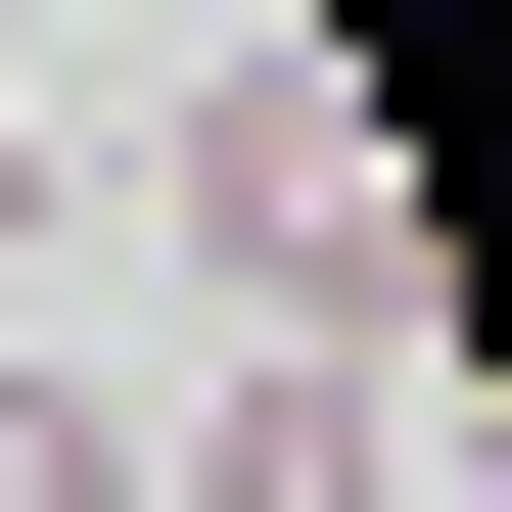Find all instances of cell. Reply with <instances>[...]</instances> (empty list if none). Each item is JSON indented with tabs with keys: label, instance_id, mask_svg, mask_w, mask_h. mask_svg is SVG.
<instances>
[{
	"label": "cell",
	"instance_id": "cell-1",
	"mask_svg": "<svg viewBox=\"0 0 512 512\" xmlns=\"http://www.w3.org/2000/svg\"><path fill=\"white\" fill-rule=\"evenodd\" d=\"M187 280H233V326H373V140H326V47L187 94Z\"/></svg>",
	"mask_w": 512,
	"mask_h": 512
},
{
	"label": "cell",
	"instance_id": "cell-3",
	"mask_svg": "<svg viewBox=\"0 0 512 512\" xmlns=\"http://www.w3.org/2000/svg\"><path fill=\"white\" fill-rule=\"evenodd\" d=\"M0 512H140V419H94V373H0Z\"/></svg>",
	"mask_w": 512,
	"mask_h": 512
},
{
	"label": "cell",
	"instance_id": "cell-4",
	"mask_svg": "<svg viewBox=\"0 0 512 512\" xmlns=\"http://www.w3.org/2000/svg\"><path fill=\"white\" fill-rule=\"evenodd\" d=\"M47 233H94V187H47V94H0V280H47Z\"/></svg>",
	"mask_w": 512,
	"mask_h": 512
},
{
	"label": "cell",
	"instance_id": "cell-2",
	"mask_svg": "<svg viewBox=\"0 0 512 512\" xmlns=\"http://www.w3.org/2000/svg\"><path fill=\"white\" fill-rule=\"evenodd\" d=\"M187 512H419V373H233V419H187Z\"/></svg>",
	"mask_w": 512,
	"mask_h": 512
}]
</instances>
